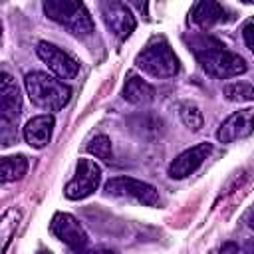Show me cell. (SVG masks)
<instances>
[{
    "mask_svg": "<svg viewBox=\"0 0 254 254\" xmlns=\"http://www.w3.org/2000/svg\"><path fill=\"white\" fill-rule=\"evenodd\" d=\"M190 48L198 60V64L202 65V69L218 79H228V77H236L240 73L246 71V62L234 54L228 52L218 40L210 38V36H198L190 40Z\"/></svg>",
    "mask_w": 254,
    "mask_h": 254,
    "instance_id": "obj_1",
    "label": "cell"
},
{
    "mask_svg": "<svg viewBox=\"0 0 254 254\" xmlns=\"http://www.w3.org/2000/svg\"><path fill=\"white\" fill-rule=\"evenodd\" d=\"M24 87L30 101L46 111H60L71 97V87L46 71H30L24 77Z\"/></svg>",
    "mask_w": 254,
    "mask_h": 254,
    "instance_id": "obj_2",
    "label": "cell"
},
{
    "mask_svg": "<svg viewBox=\"0 0 254 254\" xmlns=\"http://www.w3.org/2000/svg\"><path fill=\"white\" fill-rule=\"evenodd\" d=\"M135 64L139 69L153 77H173L179 73V58L175 56L173 48L165 38L151 40L135 58Z\"/></svg>",
    "mask_w": 254,
    "mask_h": 254,
    "instance_id": "obj_3",
    "label": "cell"
},
{
    "mask_svg": "<svg viewBox=\"0 0 254 254\" xmlns=\"http://www.w3.org/2000/svg\"><path fill=\"white\" fill-rule=\"evenodd\" d=\"M42 8H44V14L50 20L65 26L75 36H89L93 32V20H91L87 8L81 2L46 0Z\"/></svg>",
    "mask_w": 254,
    "mask_h": 254,
    "instance_id": "obj_4",
    "label": "cell"
},
{
    "mask_svg": "<svg viewBox=\"0 0 254 254\" xmlns=\"http://www.w3.org/2000/svg\"><path fill=\"white\" fill-rule=\"evenodd\" d=\"M101 183V167L91 159H79L75 165L73 179L65 185L64 194L69 200H81L97 190Z\"/></svg>",
    "mask_w": 254,
    "mask_h": 254,
    "instance_id": "obj_5",
    "label": "cell"
},
{
    "mask_svg": "<svg viewBox=\"0 0 254 254\" xmlns=\"http://www.w3.org/2000/svg\"><path fill=\"white\" fill-rule=\"evenodd\" d=\"M103 190L111 196H129L145 206H155L159 202V192L153 185L137 181L133 177H113L105 183Z\"/></svg>",
    "mask_w": 254,
    "mask_h": 254,
    "instance_id": "obj_6",
    "label": "cell"
},
{
    "mask_svg": "<svg viewBox=\"0 0 254 254\" xmlns=\"http://www.w3.org/2000/svg\"><path fill=\"white\" fill-rule=\"evenodd\" d=\"M99 12H101V18H103L107 30L113 36H117L119 40H127L133 34L137 22L127 4L117 2V0H105L99 4Z\"/></svg>",
    "mask_w": 254,
    "mask_h": 254,
    "instance_id": "obj_7",
    "label": "cell"
},
{
    "mask_svg": "<svg viewBox=\"0 0 254 254\" xmlns=\"http://www.w3.org/2000/svg\"><path fill=\"white\" fill-rule=\"evenodd\" d=\"M50 230L56 234V238H60L65 246H69L71 252H79L89 246L87 232L83 230L79 220L67 212H56L50 222Z\"/></svg>",
    "mask_w": 254,
    "mask_h": 254,
    "instance_id": "obj_8",
    "label": "cell"
},
{
    "mask_svg": "<svg viewBox=\"0 0 254 254\" xmlns=\"http://www.w3.org/2000/svg\"><path fill=\"white\" fill-rule=\"evenodd\" d=\"M0 113H2V135L8 133L12 125H16L22 113V95L14 77L8 71H2L0 79Z\"/></svg>",
    "mask_w": 254,
    "mask_h": 254,
    "instance_id": "obj_9",
    "label": "cell"
},
{
    "mask_svg": "<svg viewBox=\"0 0 254 254\" xmlns=\"http://www.w3.org/2000/svg\"><path fill=\"white\" fill-rule=\"evenodd\" d=\"M36 54L60 79H73L79 71V64L69 54H65L64 50H60L50 42H40Z\"/></svg>",
    "mask_w": 254,
    "mask_h": 254,
    "instance_id": "obj_10",
    "label": "cell"
},
{
    "mask_svg": "<svg viewBox=\"0 0 254 254\" xmlns=\"http://www.w3.org/2000/svg\"><path fill=\"white\" fill-rule=\"evenodd\" d=\"M254 133V107H244L234 111L230 117L222 121L216 131V139L220 143H234L238 139H246Z\"/></svg>",
    "mask_w": 254,
    "mask_h": 254,
    "instance_id": "obj_11",
    "label": "cell"
},
{
    "mask_svg": "<svg viewBox=\"0 0 254 254\" xmlns=\"http://www.w3.org/2000/svg\"><path fill=\"white\" fill-rule=\"evenodd\" d=\"M212 153V145L210 143H198L187 151H183L171 165H169V177L171 179H187L189 175H192Z\"/></svg>",
    "mask_w": 254,
    "mask_h": 254,
    "instance_id": "obj_12",
    "label": "cell"
},
{
    "mask_svg": "<svg viewBox=\"0 0 254 254\" xmlns=\"http://www.w3.org/2000/svg\"><path fill=\"white\" fill-rule=\"evenodd\" d=\"M54 115L50 113H44V115H36L32 117L26 125H24V139L30 147L34 149H44L50 139H52V133H54Z\"/></svg>",
    "mask_w": 254,
    "mask_h": 254,
    "instance_id": "obj_13",
    "label": "cell"
},
{
    "mask_svg": "<svg viewBox=\"0 0 254 254\" xmlns=\"http://www.w3.org/2000/svg\"><path fill=\"white\" fill-rule=\"evenodd\" d=\"M226 10L222 4L218 2H212V0H200L192 6V12H190V20L200 26V28H210L222 20H226Z\"/></svg>",
    "mask_w": 254,
    "mask_h": 254,
    "instance_id": "obj_14",
    "label": "cell"
},
{
    "mask_svg": "<svg viewBox=\"0 0 254 254\" xmlns=\"http://www.w3.org/2000/svg\"><path fill=\"white\" fill-rule=\"evenodd\" d=\"M123 97L129 101V103H135V105H147L155 99V89L139 75L135 73H129L125 77V85H123Z\"/></svg>",
    "mask_w": 254,
    "mask_h": 254,
    "instance_id": "obj_15",
    "label": "cell"
},
{
    "mask_svg": "<svg viewBox=\"0 0 254 254\" xmlns=\"http://www.w3.org/2000/svg\"><path fill=\"white\" fill-rule=\"evenodd\" d=\"M28 171V159L24 155H10L2 157L0 161V179L2 183L20 181Z\"/></svg>",
    "mask_w": 254,
    "mask_h": 254,
    "instance_id": "obj_16",
    "label": "cell"
},
{
    "mask_svg": "<svg viewBox=\"0 0 254 254\" xmlns=\"http://www.w3.org/2000/svg\"><path fill=\"white\" fill-rule=\"evenodd\" d=\"M228 101H254V85L248 81H232L222 87Z\"/></svg>",
    "mask_w": 254,
    "mask_h": 254,
    "instance_id": "obj_17",
    "label": "cell"
},
{
    "mask_svg": "<svg viewBox=\"0 0 254 254\" xmlns=\"http://www.w3.org/2000/svg\"><path fill=\"white\" fill-rule=\"evenodd\" d=\"M87 153L95 155L97 159L103 161H111L113 159V149H111V139L107 135H95L89 143H87Z\"/></svg>",
    "mask_w": 254,
    "mask_h": 254,
    "instance_id": "obj_18",
    "label": "cell"
},
{
    "mask_svg": "<svg viewBox=\"0 0 254 254\" xmlns=\"http://www.w3.org/2000/svg\"><path fill=\"white\" fill-rule=\"evenodd\" d=\"M181 119L192 131H198L202 127V113H200V109L194 103H185L181 107Z\"/></svg>",
    "mask_w": 254,
    "mask_h": 254,
    "instance_id": "obj_19",
    "label": "cell"
},
{
    "mask_svg": "<svg viewBox=\"0 0 254 254\" xmlns=\"http://www.w3.org/2000/svg\"><path fill=\"white\" fill-rule=\"evenodd\" d=\"M242 36H244V42H246V48L254 54V22L246 24L244 30H242Z\"/></svg>",
    "mask_w": 254,
    "mask_h": 254,
    "instance_id": "obj_20",
    "label": "cell"
},
{
    "mask_svg": "<svg viewBox=\"0 0 254 254\" xmlns=\"http://www.w3.org/2000/svg\"><path fill=\"white\" fill-rule=\"evenodd\" d=\"M71 254H115L113 250H103V248H85L79 252H71Z\"/></svg>",
    "mask_w": 254,
    "mask_h": 254,
    "instance_id": "obj_21",
    "label": "cell"
},
{
    "mask_svg": "<svg viewBox=\"0 0 254 254\" xmlns=\"http://www.w3.org/2000/svg\"><path fill=\"white\" fill-rule=\"evenodd\" d=\"M238 252V246L234 244V242H226V244H222V248H220V254H236Z\"/></svg>",
    "mask_w": 254,
    "mask_h": 254,
    "instance_id": "obj_22",
    "label": "cell"
},
{
    "mask_svg": "<svg viewBox=\"0 0 254 254\" xmlns=\"http://www.w3.org/2000/svg\"><path fill=\"white\" fill-rule=\"evenodd\" d=\"M246 252H248V254H254V238L246 242Z\"/></svg>",
    "mask_w": 254,
    "mask_h": 254,
    "instance_id": "obj_23",
    "label": "cell"
},
{
    "mask_svg": "<svg viewBox=\"0 0 254 254\" xmlns=\"http://www.w3.org/2000/svg\"><path fill=\"white\" fill-rule=\"evenodd\" d=\"M248 224H250V226L254 228V210H252V212L248 214Z\"/></svg>",
    "mask_w": 254,
    "mask_h": 254,
    "instance_id": "obj_24",
    "label": "cell"
},
{
    "mask_svg": "<svg viewBox=\"0 0 254 254\" xmlns=\"http://www.w3.org/2000/svg\"><path fill=\"white\" fill-rule=\"evenodd\" d=\"M38 254H46V252H38Z\"/></svg>",
    "mask_w": 254,
    "mask_h": 254,
    "instance_id": "obj_25",
    "label": "cell"
}]
</instances>
